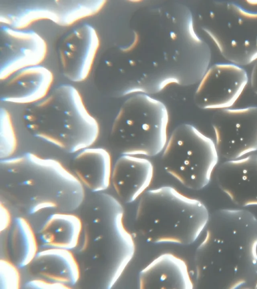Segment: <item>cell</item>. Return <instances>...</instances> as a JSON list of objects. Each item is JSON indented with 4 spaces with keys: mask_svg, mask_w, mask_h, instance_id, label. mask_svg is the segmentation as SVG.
<instances>
[{
    "mask_svg": "<svg viewBox=\"0 0 257 289\" xmlns=\"http://www.w3.org/2000/svg\"><path fill=\"white\" fill-rule=\"evenodd\" d=\"M22 120L31 134L68 153L91 147L99 134L97 121L70 84L59 85L42 99L27 105Z\"/></svg>",
    "mask_w": 257,
    "mask_h": 289,
    "instance_id": "4",
    "label": "cell"
},
{
    "mask_svg": "<svg viewBox=\"0 0 257 289\" xmlns=\"http://www.w3.org/2000/svg\"><path fill=\"white\" fill-rule=\"evenodd\" d=\"M141 289H193L188 266L182 258L171 253H163L139 274Z\"/></svg>",
    "mask_w": 257,
    "mask_h": 289,
    "instance_id": "16",
    "label": "cell"
},
{
    "mask_svg": "<svg viewBox=\"0 0 257 289\" xmlns=\"http://www.w3.org/2000/svg\"><path fill=\"white\" fill-rule=\"evenodd\" d=\"M112 167L110 154L105 149L90 147L76 153L69 170L84 188L95 193L108 188Z\"/></svg>",
    "mask_w": 257,
    "mask_h": 289,
    "instance_id": "18",
    "label": "cell"
},
{
    "mask_svg": "<svg viewBox=\"0 0 257 289\" xmlns=\"http://www.w3.org/2000/svg\"><path fill=\"white\" fill-rule=\"evenodd\" d=\"M250 83L252 91L257 94V60L254 62L252 68Z\"/></svg>",
    "mask_w": 257,
    "mask_h": 289,
    "instance_id": "26",
    "label": "cell"
},
{
    "mask_svg": "<svg viewBox=\"0 0 257 289\" xmlns=\"http://www.w3.org/2000/svg\"><path fill=\"white\" fill-rule=\"evenodd\" d=\"M82 230V221L78 216L71 212H53L40 227L38 239L44 248L72 250L78 247Z\"/></svg>",
    "mask_w": 257,
    "mask_h": 289,
    "instance_id": "20",
    "label": "cell"
},
{
    "mask_svg": "<svg viewBox=\"0 0 257 289\" xmlns=\"http://www.w3.org/2000/svg\"><path fill=\"white\" fill-rule=\"evenodd\" d=\"M169 113L161 101L145 93L128 98L111 126L109 140L121 155L156 156L167 141Z\"/></svg>",
    "mask_w": 257,
    "mask_h": 289,
    "instance_id": "6",
    "label": "cell"
},
{
    "mask_svg": "<svg viewBox=\"0 0 257 289\" xmlns=\"http://www.w3.org/2000/svg\"><path fill=\"white\" fill-rule=\"evenodd\" d=\"M44 38L36 32L2 25L0 28V80L16 72L40 65L47 54Z\"/></svg>",
    "mask_w": 257,
    "mask_h": 289,
    "instance_id": "12",
    "label": "cell"
},
{
    "mask_svg": "<svg viewBox=\"0 0 257 289\" xmlns=\"http://www.w3.org/2000/svg\"><path fill=\"white\" fill-rule=\"evenodd\" d=\"M246 2L250 5L257 6V1H247Z\"/></svg>",
    "mask_w": 257,
    "mask_h": 289,
    "instance_id": "27",
    "label": "cell"
},
{
    "mask_svg": "<svg viewBox=\"0 0 257 289\" xmlns=\"http://www.w3.org/2000/svg\"><path fill=\"white\" fill-rule=\"evenodd\" d=\"M248 82L246 71L231 63L215 64L209 67L194 94V102L204 109L229 108L240 97Z\"/></svg>",
    "mask_w": 257,
    "mask_h": 289,
    "instance_id": "10",
    "label": "cell"
},
{
    "mask_svg": "<svg viewBox=\"0 0 257 289\" xmlns=\"http://www.w3.org/2000/svg\"><path fill=\"white\" fill-rule=\"evenodd\" d=\"M25 288L32 289H67L70 287L64 284L51 281L44 278H38L28 281Z\"/></svg>",
    "mask_w": 257,
    "mask_h": 289,
    "instance_id": "24",
    "label": "cell"
},
{
    "mask_svg": "<svg viewBox=\"0 0 257 289\" xmlns=\"http://www.w3.org/2000/svg\"><path fill=\"white\" fill-rule=\"evenodd\" d=\"M17 147V140L11 116L5 108L0 109V158L12 157Z\"/></svg>",
    "mask_w": 257,
    "mask_h": 289,
    "instance_id": "22",
    "label": "cell"
},
{
    "mask_svg": "<svg viewBox=\"0 0 257 289\" xmlns=\"http://www.w3.org/2000/svg\"><path fill=\"white\" fill-rule=\"evenodd\" d=\"M99 46L98 34L91 25L83 23L69 30L58 46L64 76L73 82L85 81L92 71Z\"/></svg>",
    "mask_w": 257,
    "mask_h": 289,
    "instance_id": "11",
    "label": "cell"
},
{
    "mask_svg": "<svg viewBox=\"0 0 257 289\" xmlns=\"http://www.w3.org/2000/svg\"><path fill=\"white\" fill-rule=\"evenodd\" d=\"M39 278L66 285L71 288L79 281L81 268L71 250L47 248L39 250L28 266Z\"/></svg>",
    "mask_w": 257,
    "mask_h": 289,
    "instance_id": "17",
    "label": "cell"
},
{
    "mask_svg": "<svg viewBox=\"0 0 257 289\" xmlns=\"http://www.w3.org/2000/svg\"><path fill=\"white\" fill-rule=\"evenodd\" d=\"M0 191L30 214L46 210L71 212L85 198L84 187L69 170L56 160L31 152L1 160Z\"/></svg>",
    "mask_w": 257,
    "mask_h": 289,
    "instance_id": "2",
    "label": "cell"
},
{
    "mask_svg": "<svg viewBox=\"0 0 257 289\" xmlns=\"http://www.w3.org/2000/svg\"><path fill=\"white\" fill-rule=\"evenodd\" d=\"M209 215L202 202L165 186L146 190L142 195L134 225L150 243L188 245L198 238Z\"/></svg>",
    "mask_w": 257,
    "mask_h": 289,
    "instance_id": "5",
    "label": "cell"
},
{
    "mask_svg": "<svg viewBox=\"0 0 257 289\" xmlns=\"http://www.w3.org/2000/svg\"><path fill=\"white\" fill-rule=\"evenodd\" d=\"M218 161L215 144L192 124L178 125L163 150L165 171L185 187L199 190L209 183Z\"/></svg>",
    "mask_w": 257,
    "mask_h": 289,
    "instance_id": "7",
    "label": "cell"
},
{
    "mask_svg": "<svg viewBox=\"0 0 257 289\" xmlns=\"http://www.w3.org/2000/svg\"><path fill=\"white\" fill-rule=\"evenodd\" d=\"M53 79L52 72L41 64L22 69L1 81L0 99L18 104L35 103L48 94Z\"/></svg>",
    "mask_w": 257,
    "mask_h": 289,
    "instance_id": "14",
    "label": "cell"
},
{
    "mask_svg": "<svg viewBox=\"0 0 257 289\" xmlns=\"http://www.w3.org/2000/svg\"><path fill=\"white\" fill-rule=\"evenodd\" d=\"M211 124L218 156L231 160L257 151V106L218 109Z\"/></svg>",
    "mask_w": 257,
    "mask_h": 289,
    "instance_id": "9",
    "label": "cell"
},
{
    "mask_svg": "<svg viewBox=\"0 0 257 289\" xmlns=\"http://www.w3.org/2000/svg\"><path fill=\"white\" fill-rule=\"evenodd\" d=\"M203 21L204 30L230 63L242 66L257 60V12L232 2H212Z\"/></svg>",
    "mask_w": 257,
    "mask_h": 289,
    "instance_id": "8",
    "label": "cell"
},
{
    "mask_svg": "<svg viewBox=\"0 0 257 289\" xmlns=\"http://www.w3.org/2000/svg\"><path fill=\"white\" fill-rule=\"evenodd\" d=\"M82 204L83 230L78 247L83 271L94 275L97 288H111L133 259L136 250L125 228L120 202L103 192L92 193Z\"/></svg>",
    "mask_w": 257,
    "mask_h": 289,
    "instance_id": "3",
    "label": "cell"
},
{
    "mask_svg": "<svg viewBox=\"0 0 257 289\" xmlns=\"http://www.w3.org/2000/svg\"><path fill=\"white\" fill-rule=\"evenodd\" d=\"M10 227L12 262L19 268L28 267L39 251L37 238L28 221L23 217H16Z\"/></svg>",
    "mask_w": 257,
    "mask_h": 289,
    "instance_id": "21",
    "label": "cell"
},
{
    "mask_svg": "<svg viewBox=\"0 0 257 289\" xmlns=\"http://www.w3.org/2000/svg\"><path fill=\"white\" fill-rule=\"evenodd\" d=\"M43 20L57 25L58 7L57 0L4 1L0 3L2 25L23 30Z\"/></svg>",
    "mask_w": 257,
    "mask_h": 289,
    "instance_id": "19",
    "label": "cell"
},
{
    "mask_svg": "<svg viewBox=\"0 0 257 289\" xmlns=\"http://www.w3.org/2000/svg\"><path fill=\"white\" fill-rule=\"evenodd\" d=\"M254 285H255L254 288L257 289V280L255 282Z\"/></svg>",
    "mask_w": 257,
    "mask_h": 289,
    "instance_id": "28",
    "label": "cell"
},
{
    "mask_svg": "<svg viewBox=\"0 0 257 289\" xmlns=\"http://www.w3.org/2000/svg\"><path fill=\"white\" fill-rule=\"evenodd\" d=\"M21 277L18 267L12 261L6 259L0 260V288L18 289Z\"/></svg>",
    "mask_w": 257,
    "mask_h": 289,
    "instance_id": "23",
    "label": "cell"
},
{
    "mask_svg": "<svg viewBox=\"0 0 257 289\" xmlns=\"http://www.w3.org/2000/svg\"><path fill=\"white\" fill-rule=\"evenodd\" d=\"M205 228L194 257L198 287L250 288L257 280V218L247 210L220 209Z\"/></svg>",
    "mask_w": 257,
    "mask_h": 289,
    "instance_id": "1",
    "label": "cell"
},
{
    "mask_svg": "<svg viewBox=\"0 0 257 289\" xmlns=\"http://www.w3.org/2000/svg\"><path fill=\"white\" fill-rule=\"evenodd\" d=\"M0 205V231L2 233L11 226L13 221H12L10 213L7 207L2 201Z\"/></svg>",
    "mask_w": 257,
    "mask_h": 289,
    "instance_id": "25",
    "label": "cell"
},
{
    "mask_svg": "<svg viewBox=\"0 0 257 289\" xmlns=\"http://www.w3.org/2000/svg\"><path fill=\"white\" fill-rule=\"evenodd\" d=\"M217 185L235 204L257 205V155L227 160L217 168Z\"/></svg>",
    "mask_w": 257,
    "mask_h": 289,
    "instance_id": "13",
    "label": "cell"
},
{
    "mask_svg": "<svg viewBox=\"0 0 257 289\" xmlns=\"http://www.w3.org/2000/svg\"><path fill=\"white\" fill-rule=\"evenodd\" d=\"M153 175V166L149 160L121 155L112 167L110 184L119 198L130 203L146 191Z\"/></svg>",
    "mask_w": 257,
    "mask_h": 289,
    "instance_id": "15",
    "label": "cell"
}]
</instances>
